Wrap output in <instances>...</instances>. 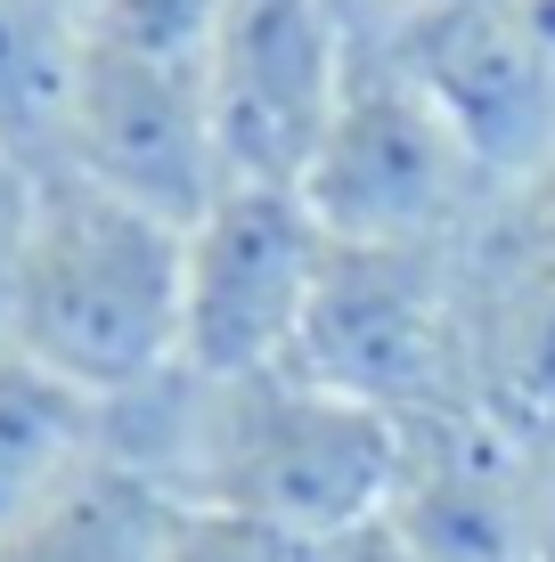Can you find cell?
I'll return each mask as SVG.
<instances>
[{
  "instance_id": "cell-17",
  "label": "cell",
  "mask_w": 555,
  "mask_h": 562,
  "mask_svg": "<svg viewBox=\"0 0 555 562\" xmlns=\"http://www.w3.org/2000/svg\"><path fill=\"white\" fill-rule=\"evenodd\" d=\"M25 9H42V16H57V25L90 33V9H99V0H25Z\"/></svg>"
},
{
  "instance_id": "cell-2",
  "label": "cell",
  "mask_w": 555,
  "mask_h": 562,
  "mask_svg": "<svg viewBox=\"0 0 555 562\" xmlns=\"http://www.w3.org/2000/svg\"><path fill=\"white\" fill-rule=\"evenodd\" d=\"M295 375L417 424L474 400L466 375V245H335L319 269Z\"/></svg>"
},
{
  "instance_id": "cell-3",
  "label": "cell",
  "mask_w": 555,
  "mask_h": 562,
  "mask_svg": "<svg viewBox=\"0 0 555 562\" xmlns=\"http://www.w3.org/2000/svg\"><path fill=\"white\" fill-rule=\"evenodd\" d=\"M302 204L335 245H466L499 188L392 57L352 42V82L302 171Z\"/></svg>"
},
{
  "instance_id": "cell-10",
  "label": "cell",
  "mask_w": 555,
  "mask_h": 562,
  "mask_svg": "<svg viewBox=\"0 0 555 562\" xmlns=\"http://www.w3.org/2000/svg\"><path fill=\"white\" fill-rule=\"evenodd\" d=\"M99 400L66 383L57 367L0 342V521L42 506L57 481H74L99 457Z\"/></svg>"
},
{
  "instance_id": "cell-16",
  "label": "cell",
  "mask_w": 555,
  "mask_h": 562,
  "mask_svg": "<svg viewBox=\"0 0 555 562\" xmlns=\"http://www.w3.org/2000/svg\"><path fill=\"white\" fill-rule=\"evenodd\" d=\"M328 562H417V554L392 538V521H368V530L335 538V547H328Z\"/></svg>"
},
{
  "instance_id": "cell-6",
  "label": "cell",
  "mask_w": 555,
  "mask_h": 562,
  "mask_svg": "<svg viewBox=\"0 0 555 562\" xmlns=\"http://www.w3.org/2000/svg\"><path fill=\"white\" fill-rule=\"evenodd\" d=\"M359 49L392 57L449 114L499 196L555 155V42L523 0H417Z\"/></svg>"
},
{
  "instance_id": "cell-12",
  "label": "cell",
  "mask_w": 555,
  "mask_h": 562,
  "mask_svg": "<svg viewBox=\"0 0 555 562\" xmlns=\"http://www.w3.org/2000/svg\"><path fill=\"white\" fill-rule=\"evenodd\" d=\"M229 0H99L90 9V42L131 49V57H164V66H204Z\"/></svg>"
},
{
  "instance_id": "cell-15",
  "label": "cell",
  "mask_w": 555,
  "mask_h": 562,
  "mask_svg": "<svg viewBox=\"0 0 555 562\" xmlns=\"http://www.w3.org/2000/svg\"><path fill=\"white\" fill-rule=\"evenodd\" d=\"M33 204H42V171H25L16 155H0V342H9V310H16V269H25Z\"/></svg>"
},
{
  "instance_id": "cell-14",
  "label": "cell",
  "mask_w": 555,
  "mask_h": 562,
  "mask_svg": "<svg viewBox=\"0 0 555 562\" xmlns=\"http://www.w3.org/2000/svg\"><path fill=\"white\" fill-rule=\"evenodd\" d=\"M482 228L507 245V254H523L531 269H547V278H555V155L531 171L523 188H507V196L490 204Z\"/></svg>"
},
{
  "instance_id": "cell-7",
  "label": "cell",
  "mask_w": 555,
  "mask_h": 562,
  "mask_svg": "<svg viewBox=\"0 0 555 562\" xmlns=\"http://www.w3.org/2000/svg\"><path fill=\"white\" fill-rule=\"evenodd\" d=\"M57 171L156 212L171 228H188L229 188L213 106H204V66L131 57V49H107V42L82 33Z\"/></svg>"
},
{
  "instance_id": "cell-5",
  "label": "cell",
  "mask_w": 555,
  "mask_h": 562,
  "mask_svg": "<svg viewBox=\"0 0 555 562\" xmlns=\"http://www.w3.org/2000/svg\"><path fill=\"white\" fill-rule=\"evenodd\" d=\"M352 82V25L335 0H229L204 49L221 171L245 188H302Z\"/></svg>"
},
{
  "instance_id": "cell-1",
  "label": "cell",
  "mask_w": 555,
  "mask_h": 562,
  "mask_svg": "<svg viewBox=\"0 0 555 562\" xmlns=\"http://www.w3.org/2000/svg\"><path fill=\"white\" fill-rule=\"evenodd\" d=\"M180 269L188 228L49 171L16 269L9 342L57 367L90 400H123L180 367Z\"/></svg>"
},
{
  "instance_id": "cell-9",
  "label": "cell",
  "mask_w": 555,
  "mask_h": 562,
  "mask_svg": "<svg viewBox=\"0 0 555 562\" xmlns=\"http://www.w3.org/2000/svg\"><path fill=\"white\" fill-rule=\"evenodd\" d=\"M180 521H188L180 497L123 473L114 457H90L42 506L0 521V562H171Z\"/></svg>"
},
{
  "instance_id": "cell-13",
  "label": "cell",
  "mask_w": 555,
  "mask_h": 562,
  "mask_svg": "<svg viewBox=\"0 0 555 562\" xmlns=\"http://www.w3.org/2000/svg\"><path fill=\"white\" fill-rule=\"evenodd\" d=\"M171 562H328V547L262 530V521H245V514H188Z\"/></svg>"
},
{
  "instance_id": "cell-4",
  "label": "cell",
  "mask_w": 555,
  "mask_h": 562,
  "mask_svg": "<svg viewBox=\"0 0 555 562\" xmlns=\"http://www.w3.org/2000/svg\"><path fill=\"white\" fill-rule=\"evenodd\" d=\"M328 228L302 204V188H245L229 180L188 221V269H180V367L213 383L270 375L295 359L311 318Z\"/></svg>"
},
{
  "instance_id": "cell-11",
  "label": "cell",
  "mask_w": 555,
  "mask_h": 562,
  "mask_svg": "<svg viewBox=\"0 0 555 562\" xmlns=\"http://www.w3.org/2000/svg\"><path fill=\"white\" fill-rule=\"evenodd\" d=\"M74 57H82L74 25L25 9V0H0V155H16L42 180L57 171V147H66Z\"/></svg>"
},
{
  "instance_id": "cell-8",
  "label": "cell",
  "mask_w": 555,
  "mask_h": 562,
  "mask_svg": "<svg viewBox=\"0 0 555 562\" xmlns=\"http://www.w3.org/2000/svg\"><path fill=\"white\" fill-rule=\"evenodd\" d=\"M385 521L417 562H540V432L482 400L400 424Z\"/></svg>"
}]
</instances>
